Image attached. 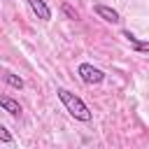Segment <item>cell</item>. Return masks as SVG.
I'll return each mask as SVG.
<instances>
[{
  "label": "cell",
  "instance_id": "cell-1",
  "mask_svg": "<svg viewBox=\"0 0 149 149\" xmlns=\"http://www.w3.org/2000/svg\"><path fill=\"white\" fill-rule=\"evenodd\" d=\"M56 95H58V100L63 102V107L70 112V116H74L77 121L88 123V121L93 119V114H91L88 105H86L79 95H74L72 91H68V88H58V91H56Z\"/></svg>",
  "mask_w": 149,
  "mask_h": 149
},
{
  "label": "cell",
  "instance_id": "cell-2",
  "mask_svg": "<svg viewBox=\"0 0 149 149\" xmlns=\"http://www.w3.org/2000/svg\"><path fill=\"white\" fill-rule=\"evenodd\" d=\"M77 74H79V79H81L84 84H88V86L100 84V81L105 79V72H102L100 68H93L91 63H81V65L77 68Z\"/></svg>",
  "mask_w": 149,
  "mask_h": 149
},
{
  "label": "cell",
  "instance_id": "cell-3",
  "mask_svg": "<svg viewBox=\"0 0 149 149\" xmlns=\"http://www.w3.org/2000/svg\"><path fill=\"white\" fill-rule=\"evenodd\" d=\"M93 12H95L102 21H107V23H119V21H121L119 12L112 9V7H107V5H93Z\"/></svg>",
  "mask_w": 149,
  "mask_h": 149
},
{
  "label": "cell",
  "instance_id": "cell-4",
  "mask_svg": "<svg viewBox=\"0 0 149 149\" xmlns=\"http://www.w3.org/2000/svg\"><path fill=\"white\" fill-rule=\"evenodd\" d=\"M28 5L33 9V14H37V19H42V21H49L51 19V9L47 7L44 0H28Z\"/></svg>",
  "mask_w": 149,
  "mask_h": 149
},
{
  "label": "cell",
  "instance_id": "cell-5",
  "mask_svg": "<svg viewBox=\"0 0 149 149\" xmlns=\"http://www.w3.org/2000/svg\"><path fill=\"white\" fill-rule=\"evenodd\" d=\"M0 107L7 112V114H12V116H19L23 109H21V105L14 100V98H9V95H0Z\"/></svg>",
  "mask_w": 149,
  "mask_h": 149
},
{
  "label": "cell",
  "instance_id": "cell-6",
  "mask_svg": "<svg viewBox=\"0 0 149 149\" xmlns=\"http://www.w3.org/2000/svg\"><path fill=\"white\" fill-rule=\"evenodd\" d=\"M121 35H123V37H126V40L130 42V47H133L135 51H140V54H144V51H149V42H147V40H137V37H135V35H133L130 30H123Z\"/></svg>",
  "mask_w": 149,
  "mask_h": 149
},
{
  "label": "cell",
  "instance_id": "cell-7",
  "mask_svg": "<svg viewBox=\"0 0 149 149\" xmlns=\"http://www.w3.org/2000/svg\"><path fill=\"white\" fill-rule=\"evenodd\" d=\"M2 77H5V81H7L9 86H14V88H23V79H21V77H16L14 72H5Z\"/></svg>",
  "mask_w": 149,
  "mask_h": 149
},
{
  "label": "cell",
  "instance_id": "cell-8",
  "mask_svg": "<svg viewBox=\"0 0 149 149\" xmlns=\"http://www.w3.org/2000/svg\"><path fill=\"white\" fill-rule=\"evenodd\" d=\"M0 142H5V144H12V142H14L12 133H9V130H7V128H5L2 123H0Z\"/></svg>",
  "mask_w": 149,
  "mask_h": 149
},
{
  "label": "cell",
  "instance_id": "cell-9",
  "mask_svg": "<svg viewBox=\"0 0 149 149\" xmlns=\"http://www.w3.org/2000/svg\"><path fill=\"white\" fill-rule=\"evenodd\" d=\"M61 9H63V14H65V16H68V19H77V12H74V9H72V7H70V5H68V2H65V5H63V7H61Z\"/></svg>",
  "mask_w": 149,
  "mask_h": 149
}]
</instances>
